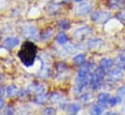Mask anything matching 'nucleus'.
<instances>
[{
	"instance_id": "2eb2a0df",
	"label": "nucleus",
	"mask_w": 125,
	"mask_h": 115,
	"mask_svg": "<svg viewBox=\"0 0 125 115\" xmlns=\"http://www.w3.org/2000/svg\"><path fill=\"white\" fill-rule=\"evenodd\" d=\"M53 35V29L52 28H46L40 33V40L42 41H48L50 40Z\"/></svg>"
},
{
	"instance_id": "f8f14e48",
	"label": "nucleus",
	"mask_w": 125,
	"mask_h": 115,
	"mask_svg": "<svg viewBox=\"0 0 125 115\" xmlns=\"http://www.w3.org/2000/svg\"><path fill=\"white\" fill-rule=\"evenodd\" d=\"M104 44V41L100 38H92L88 41L87 43V47L88 48L90 49H97V48H100Z\"/></svg>"
},
{
	"instance_id": "6ab92c4d",
	"label": "nucleus",
	"mask_w": 125,
	"mask_h": 115,
	"mask_svg": "<svg viewBox=\"0 0 125 115\" xmlns=\"http://www.w3.org/2000/svg\"><path fill=\"white\" fill-rule=\"evenodd\" d=\"M48 101V96H47V93H40V94H37L35 95V98H34V102L38 105H44L46 102Z\"/></svg>"
},
{
	"instance_id": "9d476101",
	"label": "nucleus",
	"mask_w": 125,
	"mask_h": 115,
	"mask_svg": "<svg viewBox=\"0 0 125 115\" xmlns=\"http://www.w3.org/2000/svg\"><path fill=\"white\" fill-rule=\"evenodd\" d=\"M90 70H91V66L89 64L86 65V66H83L78 71L77 78L78 79H87L88 78V76L90 75Z\"/></svg>"
},
{
	"instance_id": "aec40b11",
	"label": "nucleus",
	"mask_w": 125,
	"mask_h": 115,
	"mask_svg": "<svg viewBox=\"0 0 125 115\" xmlns=\"http://www.w3.org/2000/svg\"><path fill=\"white\" fill-rule=\"evenodd\" d=\"M124 0H109V8L111 9H118L124 6Z\"/></svg>"
},
{
	"instance_id": "5701e85b",
	"label": "nucleus",
	"mask_w": 125,
	"mask_h": 115,
	"mask_svg": "<svg viewBox=\"0 0 125 115\" xmlns=\"http://www.w3.org/2000/svg\"><path fill=\"white\" fill-rule=\"evenodd\" d=\"M59 11H60V5L58 3H56V4H51L49 6V12L52 15H56Z\"/></svg>"
},
{
	"instance_id": "9b49d317",
	"label": "nucleus",
	"mask_w": 125,
	"mask_h": 115,
	"mask_svg": "<svg viewBox=\"0 0 125 115\" xmlns=\"http://www.w3.org/2000/svg\"><path fill=\"white\" fill-rule=\"evenodd\" d=\"M88 84V79H76V83H75V92L76 93H81L83 92Z\"/></svg>"
},
{
	"instance_id": "4be33fe9",
	"label": "nucleus",
	"mask_w": 125,
	"mask_h": 115,
	"mask_svg": "<svg viewBox=\"0 0 125 115\" xmlns=\"http://www.w3.org/2000/svg\"><path fill=\"white\" fill-rule=\"evenodd\" d=\"M55 40H56L57 44L62 45L63 46V45H65V44L68 42V37H67V35H66L64 32H60V33H58V34H57V36H56Z\"/></svg>"
},
{
	"instance_id": "f704fd0d",
	"label": "nucleus",
	"mask_w": 125,
	"mask_h": 115,
	"mask_svg": "<svg viewBox=\"0 0 125 115\" xmlns=\"http://www.w3.org/2000/svg\"><path fill=\"white\" fill-rule=\"evenodd\" d=\"M73 1H76V2H82V1H83V0H73Z\"/></svg>"
},
{
	"instance_id": "bb28decb",
	"label": "nucleus",
	"mask_w": 125,
	"mask_h": 115,
	"mask_svg": "<svg viewBox=\"0 0 125 115\" xmlns=\"http://www.w3.org/2000/svg\"><path fill=\"white\" fill-rule=\"evenodd\" d=\"M81 100H82L83 103L88 104L89 102H91V100H92V96H91V94H90V93H84L83 95H82Z\"/></svg>"
},
{
	"instance_id": "a211bd4d",
	"label": "nucleus",
	"mask_w": 125,
	"mask_h": 115,
	"mask_svg": "<svg viewBox=\"0 0 125 115\" xmlns=\"http://www.w3.org/2000/svg\"><path fill=\"white\" fill-rule=\"evenodd\" d=\"M85 60H86V56L83 53H79L73 58V62L77 66H83L85 63Z\"/></svg>"
},
{
	"instance_id": "423d86ee",
	"label": "nucleus",
	"mask_w": 125,
	"mask_h": 115,
	"mask_svg": "<svg viewBox=\"0 0 125 115\" xmlns=\"http://www.w3.org/2000/svg\"><path fill=\"white\" fill-rule=\"evenodd\" d=\"M91 32H92V30H91V28H90L89 26H82V27H79V28H77L74 31L73 36H74L77 40L83 41V40H84L86 37H88V36L91 34Z\"/></svg>"
},
{
	"instance_id": "7ed1b4c3",
	"label": "nucleus",
	"mask_w": 125,
	"mask_h": 115,
	"mask_svg": "<svg viewBox=\"0 0 125 115\" xmlns=\"http://www.w3.org/2000/svg\"><path fill=\"white\" fill-rule=\"evenodd\" d=\"M91 19L96 23H107L111 19V14L106 11H95L91 14Z\"/></svg>"
},
{
	"instance_id": "f3484780",
	"label": "nucleus",
	"mask_w": 125,
	"mask_h": 115,
	"mask_svg": "<svg viewBox=\"0 0 125 115\" xmlns=\"http://www.w3.org/2000/svg\"><path fill=\"white\" fill-rule=\"evenodd\" d=\"M18 93H19V88L15 84H11L6 88V96L9 98L15 97L16 95H18Z\"/></svg>"
},
{
	"instance_id": "7c9ffc66",
	"label": "nucleus",
	"mask_w": 125,
	"mask_h": 115,
	"mask_svg": "<svg viewBox=\"0 0 125 115\" xmlns=\"http://www.w3.org/2000/svg\"><path fill=\"white\" fill-rule=\"evenodd\" d=\"M117 93H118V95H119V96H125V84L118 88Z\"/></svg>"
},
{
	"instance_id": "dca6fc26",
	"label": "nucleus",
	"mask_w": 125,
	"mask_h": 115,
	"mask_svg": "<svg viewBox=\"0 0 125 115\" xmlns=\"http://www.w3.org/2000/svg\"><path fill=\"white\" fill-rule=\"evenodd\" d=\"M114 64H115V61L111 58H103L100 61V66L105 70H110L111 68H113Z\"/></svg>"
},
{
	"instance_id": "a878e982",
	"label": "nucleus",
	"mask_w": 125,
	"mask_h": 115,
	"mask_svg": "<svg viewBox=\"0 0 125 115\" xmlns=\"http://www.w3.org/2000/svg\"><path fill=\"white\" fill-rule=\"evenodd\" d=\"M120 103H121V98L119 96L118 97H111L110 102H109V105L111 106H115V105H118Z\"/></svg>"
},
{
	"instance_id": "c9c22d12",
	"label": "nucleus",
	"mask_w": 125,
	"mask_h": 115,
	"mask_svg": "<svg viewBox=\"0 0 125 115\" xmlns=\"http://www.w3.org/2000/svg\"><path fill=\"white\" fill-rule=\"evenodd\" d=\"M123 70H125V66H124V68H123Z\"/></svg>"
},
{
	"instance_id": "b1692460",
	"label": "nucleus",
	"mask_w": 125,
	"mask_h": 115,
	"mask_svg": "<svg viewBox=\"0 0 125 115\" xmlns=\"http://www.w3.org/2000/svg\"><path fill=\"white\" fill-rule=\"evenodd\" d=\"M58 26L62 30H68L71 27V23H70V21L68 19H61L59 21V23H58Z\"/></svg>"
},
{
	"instance_id": "20e7f679",
	"label": "nucleus",
	"mask_w": 125,
	"mask_h": 115,
	"mask_svg": "<svg viewBox=\"0 0 125 115\" xmlns=\"http://www.w3.org/2000/svg\"><path fill=\"white\" fill-rule=\"evenodd\" d=\"M108 77H109V79L114 81V82H119L123 79L124 77V73L122 71L121 68L117 67V68H111L109 70V73H108Z\"/></svg>"
},
{
	"instance_id": "0eeeda50",
	"label": "nucleus",
	"mask_w": 125,
	"mask_h": 115,
	"mask_svg": "<svg viewBox=\"0 0 125 115\" xmlns=\"http://www.w3.org/2000/svg\"><path fill=\"white\" fill-rule=\"evenodd\" d=\"M22 34L26 38H32L34 40H40V34L38 32V29L36 26L32 24H27L22 29Z\"/></svg>"
},
{
	"instance_id": "6e6552de",
	"label": "nucleus",
	"mask_w": 125,
	"mask_h": 115,
	"mask_svg": "<svg viewBox=\"0 0 125 115\" xmlns=\"http://www.w3.org/2000/svg\"><path fill=\"white\" fill-rule=\"evenodd\" d=\"M60 108L65 110L69 114H77L81 110V105L78 103H71V104L64 103L60 105Z\"/></svg>"
},
{
	"instance_id": "c756f323",
	"label": "nucleus",
	"mask_w": 125,
	"mask_h": 115,
	"mask_svg": "<svg viewBox=\"0 0 125 115\" xmlns=\"http://www.w3.org/2000/svg\"><path fill=\"white\" fill-rule=\"evenodd\" d=\"M116 19L118 20H121V21H125V10L120 11L117 15H116Z\"/></svg>"
},
{
	"instance_id": "4468645a",
	"label": "nucleus",
	"mask_w": 125,
	"mask_h": 115,
	"mask_svg": "<svg viewBox=\"0 0 125 115\" xmlns=\"http://www.w3.org/2000/svg\"><path fill=\"white\" fill-rule=\"evenodd\" d=\"M122 28V24L117 21V20H114V19H111L107 22L106 24V30L107 31H115V30H118V29Z\"/></svg>"
},
{
	"instance_id": "f03ea898",
	"label": "nucleus",
	"mask_w": 125,
	"mask_h": 115,
	"mask_svg": "<svg viewBox=\"0 0 125 115\" xmlns=\"http://www.w3.org/2000/svg\"><path fill=\"white\" fill-rule=\"evenodd\" d=\"M105 69H103L101 66L96 68L94 72L90 75L89 77V85L93 90H97L102 86V81L106 76Z\"/></svg>"
},
{
	"instance_id": "1a4fd4ad",
	"label": "nucleus",
	"mask_w": 125,
	"mask_h": 115,
	"mask_svg": "<svg viewBox=\"0 0 125 115\" xmlns=\"http://www.w3.org/2000/svg\"><path fill=\"white\" fill-rule=\"evenodd\" d=\"M21 41L18 37H7L4 41H3V47L6 49H13L14 48L18 47L20 45Z\"/></svg>"
},
{
	"instance_id": "39448f33",
	"label": "nucleus",
	"mask_w": 125,
	"mask_h": 115,
	"mask_svg": "<svg viewBox=\"0 0 125 115\" xmlns=\"http://www.w3.org/2000/svg\"><path fill=\"white\" fill-rule=\"evenodd\" d=\"M75 12L77 15L80 16H86L92 12V4L87 1H82L80 4L76 7Z\"/></svg>"
},
{
	"instance_id": "2f4dec72",
	"label": "nucleus",
	"mask_w": 125,
	"mask_h": 115,
	"mask_svg": "<svg viewBox=\"0 0 125 115\" xmlns=\"http://www.w3.org/2000/svg\"><path fill=\"white\" fill-rule=\"evenodd\" d=\"M4 113L5 114H14L15 113V110L11 106H7L6 109H5V111H4Z\"/></svg>"
},
{
	"instance_id": "c85d7f7f",
	"label": "nucleus",
	"mask_w": 125,
	"mask_h": 115,
	"mask_svg": "<svg viewBox=\"0 0 125 115\" xmlns=\"http://www.w3.org/2000/svg\"><path fill=\"white\" fill-rule=\"evenodd\" d=\"M51 101L52 102V103H56V102H58L60 99H61V96L58 94V93H53L52 96H51Z\"/></svg>"
},
{
	"instance_id": "412c9836",
	"label": "nucleus",
	"mask_w": 125,
	"mask_h": 115,
	"mask_svg": "<svg viewBox=\"0 0 125 115\" xmlns=\"http://www.w3.org/2000/svg\"><path fill=\"white\" fill-rule=\"evenodd\" d=\"M89 112H90L91 114L100 115L104 112V107H103V105H99V104H98V105H93L91 106Z\"/></svg>"
},
{
	"instance_id": "cd10ccee",
	"label": "nucleus",
	"mask_w": 125,
	"mask_h": 115,
	"mask_svg": "<svg viewBox=\"0 0 125 115\" xmlns=\"http://www.w3.org/2000/svg\"><path fill=\"white\" fill-rule=\"evenodd\" d=\"M43 113H44V114L53 115L56 113V110H55V108H53V107H46V108L43 110Z\"/></svg>"
},
{
	"instance_id": "393cba45",
	"label": "nucleus",
	"mask_w": 125,
	"mask_h": 115,
	"mask_svg": "<svg viewBox=\"0 0 125 115\" xmlns=\"http://www.w3.org/2000/svg\"><path fill=\"white\" fill-rule=\"evenodd\" d=\"M116 64H117V67H119L123 70L125 66V54L121 53V54L118 55V57L116 59Z\"/></svg>"
},
{
	"instance_id": "473e14b6",
	"label": "nucleus",
	"mask_w": 125,
	"mask_h": 115,
	"mask_svg": "<svg viewBox=\"0 0 125 115\" xmlns=\"http://www.w3.org/2000/svg\"><path fill=\"white\" fill-rule=\"evenodd\" d=\"M7 6V0H0V10Z\"/></svg>"
},
{
	"instance_id": "f257e3e1",
	"label": "nucleus",
	"mask_w": 125,
	"mask_h": 115,
	"mask_svg": "<svg viewBox=\"0 0 125 115\" xmlns=\"http://www.w3.org/2000/svg\"><path fill=\"white\" fill-rule=\"evenodd\" d=\"M18 56L21 62L26 68H31L35 65L37 57V47L31 41H26L21 46Z\"/></svg>"
},
{
	"instance_id": "e433bc0d",
	"label": "nucleus",
	"mask_w": 125,
	"mask_h": 115,
	"mask_svg": "<svg viewBox=\"0 0 125 115\" xmlns=\"http://www.w3.org/2000/svg\"><path fill=\"white\" fill-rule=\"evenodd\" d=\"M0 93H1V91H0Z\"/></svg>"
},
{
	"instance_id": "ddd939ff",
	"label": "nucleus",
	"mask_w": 125,
	"mask_h": 115,
	"mask_svg": "<svg viewBox=\"0 0 125 115\" xmlns=\"http://www.w3.org/2000/svg\"><path fill=\"white\" fill-rule=\"evenodd\" d=\"M110 99H111V95L109 93H106V92H102L98 95L97 97V103L103 106L109 105V102H110Z\"/></svg>"
},
{
	"instance_id": "72a5a7b5",
	"label": "nucleus",
	"mask_w": 125,
	"mask_h": 115,
	"mask_svg": "<svg viewBox=\"0 0 125 115\" xmlns=\"http://www.w3.org/2000/svg\"><path fill=\"white\" fill-rule=\"evenodd\" d=\"M4 105H5V102H4V100L0 98V111L3 109V107H4Z\"/></svg>"
}]
</instances>
